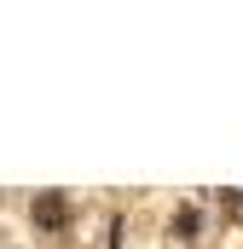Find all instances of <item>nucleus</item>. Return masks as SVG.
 Wrapping results in <instances>:
<instances>
[{"instance_id": "1", "label": "nucleus", "mask_w": 243, "mask_h": 249, "mask_svg": "<svg viewBox=\"0 0 243 249\" xmlns=\"http://www.w3.org/2000/svg\"><path fill=\"white\" fill-rule=\"evenodd\" d=\"M35 226H47V232L69 226V197L64 191H35Z\"/></svg>"}]
</instances>
